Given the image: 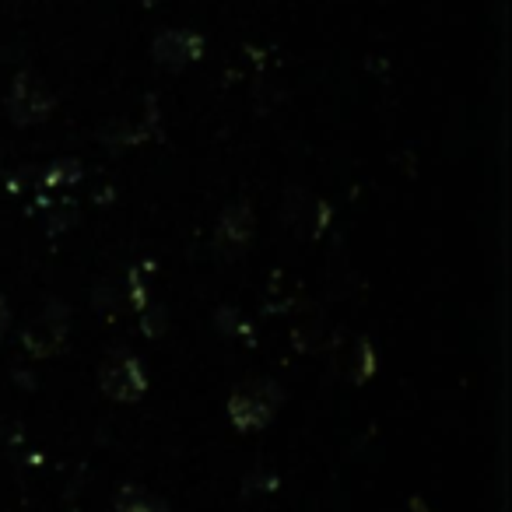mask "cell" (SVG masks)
Masks as SVG:
<instances>
[{
  "label": "cell",
  "instance_id": "6da1fadb",
  "mask_svg": "<svg viewBox=\"0 0 512 512\" xmlns=\"http://www.w3.org/2000/svg\"><path fill=\"white\" fill-rule=\"evenodd\" d=\"M281 404H285V390L274 379H249L228 397V421L239 432H256L271 425Z\"/></svg>",
  "mask_w": 512,
  "mask_h": 512
},
{
  "label": "cell",
  "instance_id": "7a4b0ae2",
  "mask_svg": "<svg viewBox=\"0 0 512 512\" xmlns=\"http://www.w3.org/2000/svg\"><path fill=\"white\" fill-rule=\"evenodd\" d=\"M8 116L15 127H36L53 116V95L36 74H15L8 92Z\"/></svg>",
  "mask_w": 512,
  "mask_h": 512
},
{
  "label": "cell",
  "instance_id": "3957f363",
  "mask_svg": "<svg viewBox=\"0 0 512 512\" xmlns=\"http://www.w3.org/2000/svg\"><path fill=\"white\" fill-rule=\"evenodd\" d=\"M99 386L109 400H120V404H134L148 393V376H144L141 362H137L130 351H116L102 362L99 369Z\"/></svg>",
  "mask_w": 512,
  "mask_h": 512
},
{
  "label": "cell",
  "instance_id": "277c9868",
  "mask_svg": "<svg viewBox=\"0 0 512 512\" xmlns=\"http://www.w3.org/2000/svg\"><path fill=\"white\" fill-rule=\"evenodd\" d=\"M67 320H71V309L64 302L50 299L39 320L29 323V330H25V351L36 358H53L67 344Z\"/></svg>",
  "mask_w": 512,
  "mask_h": 512
},
{
  "label": "cell",
  "instance_id": "5b68a950",
  "mask_svg": "<svg viewBox=\"0 0 512 512\" xmlns=\"http://www.w3.org/2000/svg\"><path fill=\"white\" fill-rule=\"evenodd\" d=\"M204 36L190 29H165L151 43V60L158 67H169V71H183L186 64L204 57Z\"/></svg>",
  "mask_w": 512,
  "mask_h": 512
},
{
  "label": "cell",
  "instance_id": "8992f818",
  "mask_svg": "<svg viewBox=\"0 0 512 512\" xmlns=\"http://www.w3.org/2000/svg\"><path fill=\"white\" fill-rule=\"evenodd\" d=\"M256 221H253V207L246 200H235L221 211L218 228H214V246L221 249L225 256H239L246 253V246L253 242Z\"/></svg>",
  "mask_w": 512,
  "mask_h": 512
},
{
  "label": "cell",
  "instance_id": "52a82bcc",
  "mask_svg": "<svg viewBox=\"0 0 512 512\" xmlns=\"http://www.w3.org/2000/svg\"><path fill=\"white\" fill-rule=\"evenodd\" d=\"M116 512H169V505L158 495H151V491L137 488V484H127V488H120V495H116Z\"/></svg>",
  "mask_w": 512,
  "mask_h": 512
},
{
  "label": "cell",
  "instance_id": "ba28073f",
  "mask_svg": "<svg viewBox=\"0 0 512 512\" xmlns=\"http://www.w3.org/2000/svg\"><path fill=\"white\" fill-rule=\"evenodd\" d=\"M372 376H376V348H372L369 341H358L348 362V379L362 386V383H369Z\"/></svg>",
  "mask_w": 512,
  "mask_h": 512
},
{
  "label": "cell",
  "instance_id": "9c48e42d",
  "mask_svg": "<svg viewBox=\"0 0 512 512\" xmlns=\"http://www.w3.org/2000/svg\"><path fill=\"white\" fill-rule=\"evenodd\" d=\"M81 162L78 158H60V162H53L50 169H46L43 183L50 186V190H67V186H78L81 183Z\"/></svg>",
  "mask_w": 512,
  "mask_h": 512
},
{
  "label": "cell",
  "instance_id": "30bf717a",
  "mask_svg": "<svg viewBox=\"0 0 512 512\" xmlns=\"http://www.w3.org/2000/svg\"><path fill=\"white\" fill-rule=\"evenodd\" d=\"M214 323H218V327L225 330L228 337H246V341H249V323L242 320V316L235 313L232 306H221L218 313H214Z\"/></svg>",
  "mask_w": 512,
  "mask_h": 512
},
{
  "label": "cell",
  "instance_id": "8fae6325",
  "mask_svg": "<svg viewBox=\"0 0 512 512\" xmlns=\"http://www.w3.org/2000/svg\"><path fill=\"white\" fill-rule=\"evenodd\" d=\"M141 327H144V334H148V337H162L165 309L162 306H148V309H144V316H141Z\"/></svg>",
  "mask_w": 512,
  "mask_h": 512
},
{
  "label": "cell",
  "instance_id": "7c38bea8",
  "mask_svg": "<svg viewBox=\"0 0 512 512\" xmlns=\"http://www.w3.org/2000/svg\"><path fill=\"white\" fill-rule=\"evenodd\" d=\"M292 341H295V348H299V351H306V355H309V351H316V348H320V327H299V330H295V334H292Z\"/></svg>",
  "mask_w": 512,
  "mask_h": 512
},
{
  "label": "cell",
  "instance_id": "4fadbf2b",
  "mask_svg": "<svg viewBox=\"0 0 512 512\" xmlns=\"http://www.w3.org/2000/svg\"><path fill=\"white\" fill-rule=\"evenodd\" d=\"M11 327V309H8V299L0 295V341H4V334H8Z\"/></svg>",
  "mask_w": 512,
  "mask_h": 512
}]
</instances>
